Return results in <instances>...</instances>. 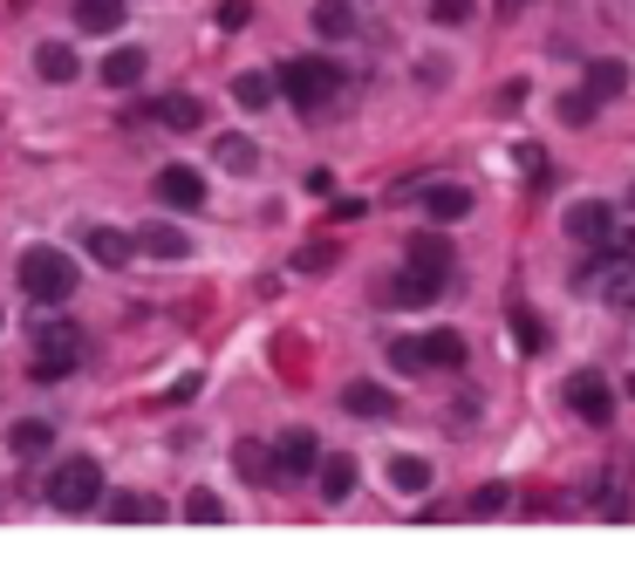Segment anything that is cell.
I'll use <instances>...</instances> for the list:
<instances>
[{"label": "cell", "instance_id": "6da1fadb", "mask_svg": "<svg viewBox=\"0 0 635 580\" xmlns=\"http://www.w3.org/2000/svg\"><path fill=\"white\" fill-rule=\"evenodd\" d=\"M273 89H281L294 109H322V103L342 89V68H335L329 55H294L281 75H273Z\"/></svg>", "mask_w": 635, "mask_h": 580}, {"label": "cell", "instance_id": "7a4b0ae2", "mask_svg": "<svg viewBox=\"0 0 635 580\" xmlns=\"http://www.w3.org/2000/svg\"><path fill=\"white\" fill-rule=\"evenodd\" d=\"M21 287H28V300H69L75 294V260L62 253V246H28L21 253Z\"/></svg>", "mask_w": 635, "mask_h": 580}, {"label": "cell", "instance_id": "3957f363", "mask_svg": "<svg viewBox=\"0 0 635 580\" xmlns=\"http://www.w3.org/2000/svg\"><path fill=\"white\" fill-rule=\"evenodd\" d=\"M96 498H103V464L96 457H69L49 472V506L55 513H96Z\"/></svg>", "mask_w": 635, "mask_h": 580}, {"label": "cell", "instance_id": "277c9868", "mask_svg": "<svg viewBox=\"0 0 635 580\" xmlns=\"http://www.w3.org/2000/svg\"><path fill=\"white\" fill-rule=\"evenodd\" d=\"M83 362V328L75 321H42L34 328V382H62Z\"/></svg>", "mask_w": 635, "mask_h": 580}, {"label": "cell", "instance_id": "5b68a950", "mask_svg": "<svg viewBox=\"0 0 635 580\" xmlns=\"http://www.w3.org/2000/svg\"><path fill=\"white\" fill-rule=\"evenodd\" d=\"M561 397H568V410H574L581 423H594V431H602V423H615V382H608V376H594V369H574Z\"/></svg>", "mask_w": 635, "mask_h": 580}, {"label": "cell", "instance_id": "8992f818", "mask_svg": "<svg viewBox=\"0 0 635 580\" xmlns=\"http://www.w3.org/2000/svg\"><path fill=\"white\" fill-rule=\"evenodd\" d=\"M157 199H165L171 212H198L206 205V178H198L191 165H165L157 171Z\"/></svg>", "mask_w": 635, "mask_h": 580}, {"label": "cell", "instance_id": "52a82bcc", "mask_svg": "<svg viewBox=\"0 0 635 580\" xmlns=\"http://www.w3.org/2000/svg\"><path fill=\"white\" fill-rule=\"evenodd\" d=\"M314 464H322V437L314 431H288L281 444H273V472L281 478H308Z\"/></svg>", "mask_w": 635, "mask_h": 580}, {"label": "cell", "instance_id": "ba28073f", "mask_svg": "<svg viewBox=\"0 0 635 580\" xmlns=\"http://www.w3.org/2000/svg\"><path fill=\"white\" fill-rule=\"evenodd\" d=\"M568 232H574L581 246H602L608 232H615V205H608V199H581V205L568 212Z\"/></svg>", "mask_w": 635, "mask_h": 580}, {"label": "cell", "instance_id": "9c48e42d", "mask_svg": "<svg viewBox=\"0 0 635 580\" xmlns=\"http://www.w3.org/2000/svg\"><path fill=\"white\" fill-rule=\"evenodd\" d=\"M445 287H451L445 274H424V266H404V274L389 281V300H396V307H430V300H438Z\"/></svg>", "mask_w": 635, "mask_h": 580}, {"label": "cell", "instance_id": "30bf717a", "mask_svg": "<svg viewBox=\"0 0 635 580\" xmlns=\"http://www.w3.org/2000/svg\"><path fill=\"white\" fill-rule=\"evenodd\" d=\"M83 246H90V260H96V266H110V274H124V260L137 253V240H131V232H116V225H90V232H83Z\"/></svg>", "mask_w": 635, "mask_h": 580}, {"label": "cell", "instance_id": "8fae6325", "mask_svg": "<svg viewBox=\"0 0 635 580\" xmlns=\"http://www.w3.org/2000/svg\"><path fill=\"white\" fill-rule=\"evenodd\" d=\"M96 513L103 519H116V526H157V519H165V498H150V492H124V498H110V506H103V498H96Z\"/></svg>", "mask_w": 635, "mask_h": 580}, {"label": "cell", "instance_id": "7c38bea8", "mask_svg": "<svg viewBox=\"0 0 635 580\" xmlns=\"http://www.w3.org/2000/svg\"><path fill=\"white\" fill-rule=\"evenodd\" d=\"M581 281H602V294L615 307H635V260H602V266H587Z\"/></svg>", "mask_w": 635, "mask_h": 580}, {"label": "cell", "instance_id": "4fadbf2b", "mask_svg": "<svg viewBox=\"0 0 635 580\" xmlns=\"http://www.w3.org/2000/svg\"><path fill=\"white\" fill-rule=\"evenodd\" d=\"M417 362H424V369H458V362H465V335H451V328L417 335Z\"/></svg>", "mask_w": 635, "mask_h": 580}, {"label": "cell", "instance_id": "5bb4252c", "mask_svg": "<svg viewBox=\"0 0 635 580\" xmlns=\"http://www.w3.org/2000/svg\"><path fill=\"white\" fill-rule=\"evenodd\" d=\"M150 116H157L165 130H198V124H206V103L171 89V96H157V103H150Z\"/></svg>", "mask_w": 635, "mask_h": 580}, {"label": "cell", "instance_id": "9a60e30c", "mask_svg": "<svg viewBox=\"0 0 635 580\" xmlns=\"http://www.w3.org/2000/svg\"><path fill=\"white\" fill-rule=\"evenodd\" d=\"M424 212L438 219V225H458L471 212V191L465 184H424Z\"/></svg>", "mask_w": 635, "mask_h": 580}, {"label": "cell", "instance_id": "2e32d148", "mask_svg": "<svg viewBox=\"0 0 635 580\" xmlns=\"http://www.w3.org/2000/svg\"><path fill=\"white\" fill-rule=\"evenodd\" d=\"M342 410L376 423V416H389V410H396V397L383 390V382H348V390H342Z\"/></svg>", "mask_w": 635, "mask_h": 580}, {"label": "cell", "instance_id": "e0dca14e", "mask_svg": "<svg viewBox=\"0 0 635 580\" xmlns=\"http://www.w3.org/2000/svg\"><path fill=\"white\" fill-rule=\"evenodd\" d=\"M124 0H75V28H83V34H116V28H124Z\"/></svg>", "mask_w": 635, "mask_h": 580}, {"label": "cell", "instance_id": "ac0fdd59", "mask_svg": "<svg viewBox=\"0 0 635 580\" xmlns=\"http://www.w3.org/2000/svg\"><path fill=\"white\" fill-rule=\"evenodd\" d=\"M451 240H445V232H417V240H410V266H424V274H445L451 281Z\"/></svg>", "mask_w": 635, "mask_h": 580}, {"label": "cell", "instance_id": "d6986e66", "mask_svg": "<svg viewBox=\"0 0 635 580\" xmlns=\"http://www.w3.org/2000/svg\"><path fill=\"white\" fill-rule=\"evenodd\" d=\"M594 103H615L622 89H628V62L615 55V62H587V83H581Z\"/></svg>", "mask_w": 635, "mask_h": 580}, {"label": "cell", "instance_id": "ffe728a7", "mask_svg": "<svg viewBox=\"0 0 635 580\" xmlns=\"http://www.w3.org/2000/svg\"><path fill=\"white\" fill-rule=\"evenodd\" d=\"M49 444H55V423H49V416H21L14 431H8V451H14V457H42Z\"/></svg>", "mask_w": 635, "mask_h": 580}, {"label": "cell", "instance_id": "44dd1931", "mask_svg": "<svg viewBox=\"0 0 635 580\" xmlns=\"http://www.w3.org/2000/svg\"><path fill=\"white\" fill-rule=\"evenodd\" d=\"M75 68H83V62H75L69 42H42V49H34V75H42V83H75Z\"/></svg>", "mask_w": 635, "mask_h": 580}, {"label": "cell", "instance_id": "7402d4cb", "mask_svg": "<svg viewBox=\"0 0 635 580\" xmlns=\"http://www.w3.org/2000/svg\"><path fill=\"white\" fill-rule=\"evenodd\" d=\"M144 68H150V55H144V49H116V55L103 62V83H110V89H137V83H144Z\"/></svg>", "mask_w": 635, "mask_h": 580}, {"label": "cell", "instance_id": "603a6c76", "mask_svg": "<svg viewBox=\"0 0 635 580\" xmlns=\"http://www.w3.org/2000/svg\"><path fill=\"white\" fill-rule=\"evenodd\" d=\"M137 253H150V260H185L191 240H185L178 225H144V232H137Z\"/></svg>", "mask_w": 635, "mask_h": 580}, {"label": "cell", "instance_id": "cb8c5ba5", "mask_svg": "<svg viewBox=\"0 0 635 580\" xmlns=\"http://www.w3.org/2000/svg\"><path fill=\"white\" fill-rule=\"evenodd\" d=\"M314 34L348 42V34H355V8H348V0H322V8H314Z\"/></svg>", "mask_w": 635, "mask_h": 580}, {"label": "cell", "instance_id": "d4e9b609", "mask_svg": "<svg viewBox=\"0 0 635 580\" xmlns=\"http://www.w3.org/2000/svg\"><path fill=\"white\" fill-rule=\"evenodd\" d=\"M506 315H512V335H520V348H527V356H540V348H546V321L533 315V307H527V300H512V307H506Z\"/></svg>", "mask_w": 635, "mask_h": 580}, {"label": "cell", "instance_id": "484cf974", "mask_svg": "<svg viewBox=\"0 0 635 580\" xmlns=\"http://www.w3.org/2000/svg\"><path fill=\"white\" fill-rule=\"evenodd\" d=\"M273 96H281V89H273V75H260V68H247L240 83H232V103H240V109H267Z\"/></svg>", "mask_w": 635, "mask_h": 580}, {"label": "cell", "instance_id": "4316f807", "mask_svg": "<svg viewBox=\"0 0 635 580\" xmlns=\"http://www.w3.org/2000/svg\"><path fill=\"white\" fill-rule=\"evenodd\" d=\"M212 158H219L226 171H253V165H260V144L232 130V137H219V150H212Z\"/></svg>", "mask_w": 635, "mask_h": 580}, {"label": "cell", "instance_id": "83f0119b", "mask_svg": "<svg viewBox=\"0 0 635 580\" xmlns=\"http://www.w3.org/2000/svg\"><path fill=\"white\" fill-rule=\"evenodd\" d=\"M185 519H191V526H226V498H219L212 485H198V492L185 498Z\"/></svg>", "mask_w": 635, "mask_h": 580}, {"label": "cell", "instance_id": "f1b7e54d", "mask_svg": "<svg viewBox=\"0 0 635 580\" xmlns=\"http://www.w3.org/2000/svg\"><path fill=\"white\" fill-rule=\"evenodd\" d=\"M424 485H430L424 457H389V492H424Z\"/></svg>", "mask_w": 635, "mask_h": 580}, {"label": "cell", "instance_id": "f546056e", "mask_svg": "<svg viewBox=\"0 0 635 580\" xmlns=\"http://www.w3.org/2000/svg\"><path fill=\"white\" fill-rule=\"evenodd\" d=\"M322 492L342 506V498L355 492V457H329V464H322Z\"/></svg>", "mask_w": 635, "mask_h": 580}, {"label": "cell", "instance_id": "4dcf8cb0", "mask_svg": "<svg viewBox=\"0 0 635 580\" xmlns=\"http://www.w3.org/2000/svg\"><path fill=\"white\" fill-rule=\"evenodd\" d=\"M594 109H602V103H594L587 89H568L561 103H553V116H561V124H574V130H581V124H594Z\"/></svg>", "mask_w": 635, "mask_h": 580}, {"label": "cell", "instance_id": "1f68e13d", "mask_svg": "<svg viewBox=\"0 0 635 580\" xmlns=\"http://www.w3.org/2000/svg\"><path fill=\"white\" fill-rule=\"evenodd\" d=\"M329 266H335V240H308L294 253V274H329Z\"/></svg>", "mask_w": 635, "mask_h": 580}, {"label": "cell", "instance_id": "d6a6232c", "mask_svg": "<svg viewBox=\"0 0 635 580\" xmlns=\"http://www.w3.org/2000/svg\"><path fill=\"white\" fill-rule=\"evenodd\" d=\"M512 506V492L506 485H479V492H471V513H479V519H499Z\"/></svg>", "mask_w": 635, "mask_h": 580}, {"label": "cell", "instance_id": "836d02e7", "mask_svg": "<svg viewBox=\"0 0 635 580\" xmlns=\"http://www.w3.org/2000/svg\"><path fill=\"white\" fill-rule=\"evenodd\" d=\"M471 8H479V0H430V21H438V28H465Z\"/></svg>", "mask_w": 635, "mask_h": 580}, {"label": "cell", "instance_id": "e575fe53", "mask_svg": "<svg viewBox=\"0 0 635 580\" xmlns=\"http://www.w3.org/2000/svg\"><path fill=\"white\" fill-rule=\"evenodd\" d=\"M240 472H247V478H260V485L273 478V457H267V444H240Z\"/></svg>", "mask_w": 635, "mask_h": 580}, {"label": "cell", "instance_id": "d590c367", "mask_svg": "<svg viewBox=\"0 0 635 580\" xmlns=\"http://www.w3.org/2000/svg\"><path fill=\"white\" fill-rule=\"evenodd\" d=\"M389 362L404 369V376H417L424 362H417V335H404V341H389Z\"/></svg>", "mask_w": 635, "mask_h": 580}, {"label": "cell", "instance_id": "8d00e7d4", "mask_svg": "<svg viewBox=\"0 0 635 580\" xmlns=\"http://www.w3.org/2000/svg\"><path fill=\"white\" fill-rule=\"evenodd\" d=\"M253 21V0H219V28H247Z\"/></svg>", "mask_w": 635, "mask_h": 580}, {"label": "cell", "instance_id": "74e56055", "mask_svg": "<svg viewBox=\"0 0 635 580\" xmlns=\"http://www.w3.org/2000/svg\"><path fill=\"white\" fill-rule=\"evenodd\" d=\"M602 246H608V260H635V232H622V225H615Z\"/></svg>", "mask_w": 635, "mask_h": 580}, {"label": "cell", "instance_id": "f35d334b", "mask_svg": "<svg viewBox=\"0 0 635 580\" xmlns=\"http://www.w3.org/2000/svg\"><path fill=\"white\" fill-rule=\"evenodd\" d=\"M527 8V0H499V14H520Z\"/></svg>", "mask_w": 635, "mask_h": 580}, {"label": "cell", "instance_id": "ab89813d", "mask_svg": "<svg viewBox=\"0 0 635 580\" xmlns=\"http://www.w3.org/2000/svg\"><path fill=\"white\" fill-rule=\"evenodd\" d=\"M628 397H635V376H628Z\"/></svg>", "mask_w": 635, "mask_h": 580}]
</instances>
